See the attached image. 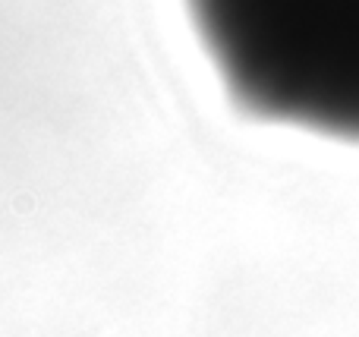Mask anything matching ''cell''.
Returning <instances> with one entry per match:
<instances>
[{"label":"cell","instance_id":"obj_1","mask_svg":"<svg viewBox=\"0 0 359 337\" xmlns=\"http://www.w3.org/2000/svg\"><path fill=\"white\" fill-rule=\"evenodd\" d=\"M186 7L243 111L359 145V0H186Z\"/></svg>","mask_w":359,"mask_h":337}]
</instances>
